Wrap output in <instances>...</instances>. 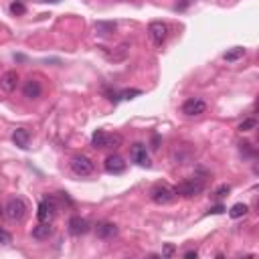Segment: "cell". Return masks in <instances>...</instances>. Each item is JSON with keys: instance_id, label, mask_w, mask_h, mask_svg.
Returning a JSON list of instances; mask_svg holds the SVG:
<instances>
[{"instance_id": "cell-23", "label": "cell", "mask_w": 259, "mask_h": 259, "mask_svg": "<svg viewBox=\"0 0 259 259\" xmlns=\"http://www.w3.org/2000/svg\"><path fill=\"white\" fill-rule=\"evenodd\" d=\"M96 29H97L101 34H107V31L116 29V25H114V23H97V25H96Z\"/></svg>"}, {"instance_id": "cell-14", "label": "cell", "mask_w": 259, "mask_h": 259, "mask_svg": "<svg viewBox=\"0 0 259 259\" xmlns=\"http://www.w3.org/2000/svg\"><path fill=\"white\" fill-rule=\"evenodd\" d=\"M132 158H134V162H138L140 166H150V158H148V152H146V146H144V144H134V148H132Z\"/></svg>"}, {"instance_id": "cell-11", "label": "cell", "mask_w": 259, "mask_h": 259, "mask_svg": "<svg viewBox=\"0 0 259 259\" xmlns=\"http://www.w3.org/2000/svg\"><path fill=\"white\" fill-rule=\"evenodd\" d=\"M87 231H89V223L85 219H81V217H71L69 219V233L71 235L79 237V235H85Z\"/></svg>"}, {"instance_id": "cell-12", "label": "cell", "mask_w": 259, "mask_h": 259, "mask_svg": "<svg viewBox=\"0 0 259 259\" xmlns=\"http://www.w3.org/2000/svg\"><path fill=\"white\" fill-rule=\"evenodd\" d=\"M41 94H43V85L36 81V79H29V81L23 85V96L29 97V99L41 97Z\"/></svg>"}, {"instance_id": "cell-28", "label": "cell", "mask_w": 259, "mask_h": 259, "mask_svg": "<svg viewBox=\"0 0 259 259\" xmlns=\"http://www.w3.org/2000/svg\"><path fill=\"white\" fill-rule=\"evenodd\" d=\"M223 211H225V209H223V207L219 205V207H213V209L209 211V215H221V213H223Z\"/></svg>"}, {"instance_id": "cell-24", "label": "cell", "mask_w": 259, "mask_h": 259, "mask_svg": "<svg viewBox=\"0 0 259 259\" xmlns=\"http://www.w3.org/2000/svg\"><path fill=\"white\" fill-rule=\"evenodd\" d=\"M12 241V237H10V233L8 231H4L2 227H0V243H4V245H8Z\"/></svg>"}, {"instance_id": "cell-29", "label": "cell", "mask_w": 259, "mask_h": 259, "mask_svg": "<svg viewBox=\"0 0 259 259\" xmlns=\"http://www.w3.org/2000/svg\"><path fill=\"white\" fill-rule=\"evenodd\" d=\"M196 255H198V253H196V249H194V251H187V253H184V257H187V259H193V257L196 259Z\"/></svg>"}, {"instance_id": "cell-18", "label": "cell", "mask_w": 259, "mask_h": 259, "mask_svg": "<svg viewBox=\"0 0 259 259\" xmlns=\"http://www.w3.org/2000/svg\"><path fill=\"white\" fill-rule=\"evenodd\" d=\"M247 213H249V207L245 205V202H237V205H233L231 211H229L231 219H241V217H245Z\"/></svg>"}, {"instance_id": "cell-16", "label": "cell", "mask_w": 259, "mask_h": 259, "mask_svg": "<svg viewBox=\"0 0 259 259\" xmlns=\"http://www.w3.org/2000/svg\"><path fill=\"white\" fill-rule=\"evenodd\" d=\"M53 235V227L51 223H39L34 229H32V237L39 239V241H45V239H49Z\"/></svg>"}, {"instance_id": "cell-7", "label": "cell", "mask_w": 259, "mask_h": 259, "mask_svg": "<svg viewBox=\"0 0 259 259\" xmlns=\"http://www.w3.org/2000/svg\"><path fill=\"white\" fill-rule=\"evenodd\" d=\"M207 112V103L202 101L200 97H191L182 103V114L189 116V118H194V116H202Z\"/></svg>"}, {"instance_id": "cell-3", "label": "cell", "mask_w": 259, "mask_h": 259, "mask_svg": "<svg viewBox=\"0 0 259 259\" xmlns=\"http://www.w3.org/2000/svg\"><path fill=\"white\" fill-rule=\"evenodd\" d=\"M120 144H122V136H118V134H107V132L97 130V132H94V136H91V146L94 148H118Z\"/></svg>"}, {"instance_id": "cell-6", "label": "cell", "mask_w": 259, "mask_h": 259, "mask_svg": "<svg viewBox=\"0 0 259 259\" xmlns=\"http://www.w3.org/2000/svg\"><path fill=\"white\" fill-rule=\"evenodd\" d=\"M148 34H150V39L156 47H162L166 36H168V25L162 23V21H154L148 25Z\"/></svg>"}, {"instance_id": "cell-15", "label": "cell", "mask_w": 259, "mask_h": 259, "mask_svg": "<svg viewBox=\"0 0 259 259\" xmlns=\"http://www.w3.org/2000/svg\"><path fill=\"white\" fill-rule=\"evenodd\" d=\"M29 140H31V134H29V130H25V128H16L12 132V142L18 148H29Z\"/></svg>"}, {"instance_id": "cell-27", "label": "cell", "mask_w": 259, "mask_h": 259, "mask_svg": "<svg viewBox=\"0 0 259 259\" xmlns=\"http://www.w3.org/2000/svg\"><path fill=\"white\" fill-rule=\"evenodd\" d=\"M194 2V0H178V6L180 8H187V6H191Z\"/></svg>"}, {"instance_id": "cell-2", "label": "cell", "mask_w": 259, "mask_h": 259, "mask_svg": "<svg viewBox=\"0 0 259 259\" xmlns=\"http://www.w3.org/2000/svg\"><path fill=\"white\" fill-rule=\"evenodd\" d=\"M27 211H29V207H27V202H25L21 196H12V198H8L6 207H4L6 217H8L10 221H14V223H21V221L27 217Z\"/></svg>"}, {"instance_id": "cell-17", "label": "cell", "mask_w": 259, "mask_h": 259, "mask_svg": "<svg viewBox=\"0 0 259 259\" xmlns=\"http://www.w3.org/2000/svg\"><path fill=\"white\" fill-rule=\"evenodd\" d=\"M243 55H245V49L243 47H233L231 51H227L223 57H225V61H229V63H235V61H239V59H243Z\"/></svg>"}, {"instance_id": "cell-4", "label": "cell", "mask_w": 259, "mask_h": 259, "mask_svg": "<svg viewBox=\"0 0 259 259\" xmlns=\"http://www.w3.org/2000/svg\"><path fill=\"white\" fill-rule=\"evenodd\" d=\"M69 166H71V170L75 172L77 176H89V174H94V170H96L94 162H91L87 156H83V154L81 156H73Z\"/></svg>"}, {"instance_id": "cell-10", "label": "cell", "mask_w": 259, "mask_h": 259, "mask_svg": "<svg viewBox=\"0 0 259 259\" xmlns=\"http://www.w3.org/2000/svg\"><path fill=\"white\" fill-rule=\"evenodd\" d=\"M105 170H107L109 174H122V172L126 170V162H124V158L118 156V154L107 156V158H105Z\"/></svg>"}, {"instance_id": "cell-19", "label": "cell", "mask_w": 259, "mask_h": 259, "mask_svg": "<svg viewBox=\"0 0 259 259\" xmlns=\"http://www.w3.org/2000/svg\"><path fill=\"white\" fill-rule=\"evenodd\" d=\"M257 128V120L255 118H247V120H243L241 124H239V132H251V130H255Z\"/></svg>"}, {"instance_id": "cell-26", "label": "cell", "mask_w": 259, "mask_h": 259, "mask_svg": "<svg viewBox=\"0 0 259 259\" xmlns=\"http://www.w3.org/2000/svg\"><path fill=\"white\" fill-rule=\"evenodd\" d=\"M170 255H174V245H164V249H162V257H170Z\"/></svg>"}, {"instance_id": "cell-25", "label": "cell", "mask_w": 259, "mask_h": 259, "mask_svg": "<svg viewBox=\"0 0 259 259\" xmlns=\"http://www.w3.org/2000/svg\"><path fill=\"white\" fill-rule=\"evenodd\" d=\"M229 191H231V189L227 187V184H223V187H219V189L215 191V196H217V198H221V196H227V194H229Z\"/></svg>"}, {"instance_id": "cell-20", "label": "cell", "mask_w": 259, "mask_h": 259, "mask_svg": "<svg viewBox=\"0 0 259 259\" xmlns=\"http://www.w3.org/2000/svg\"><path fill=\"white\" fill-rule=\"evenodd\" d=\"M128 57V45H120L114 55H109V61H124Z\"/></svg>"}, {"instance_id": "cell-22", "label": "cell", "mask_w": 259, "mask_h": 259, "mask_svg": "<svg viewBox=\"0 0 259 259\" xmlns=\"http://www.w3.org/2000/svg\"><path fill=\"white\" fill-rule=\"evenodd\" d=\"M140 94H142L140 89H126V91H122V94H120V97L122 99H132V97H136Z\"/></svg>"}, {"instance_id": "cell-30", "label": "cell", "mask_w": 259, "mask_h": 259, "mask_svg": "<svg viewBox=\"0 0 259 259\" xmlns=\"http://www.w3.org/2000/svg\"><path fill=\"white\" fill-rule=\"evenodd\" d=\"M51 2H59V0H51Z\"/></svg>"}, {"instance_id": "cell-21", "label": "cell", "mask_w": 259, "mask_h": 259, "mask_svg": "<svg viewBox=\"0 0 259 259\" xmlns=\"http://www.w3.org/2000/svg\"><path fill=\"white\" fill-rule=\"evenodd\" d=\"M10 12H12V14H25V12H27V6H25L23 2H18V0H16V2L10 4Z\"/></svg>"}, {"instance_id": "cell-8", "label": "cell", "mask_w": 259, "mask_h": 259, "mask_svg": "<svg viewBox=\"0 0 259 259\" xmlns=\"http://www.w3.org/2000/svg\"><path fill=\"white\" fill-rule=\"evenodd\" d=\"M55 209H57V202L53 198H43L39 205V211H36V219H39L41 223H51L55 217Z\"/></svg>"}, {"instance_id": "cell-1", "label": "cell", "mask_w": 259, "mask_h": 259, "mask_svg": "<svg viewBox=\"0 0 259 259\" xmlns=\"http://www.w3.org/2000/svg\"><path fill=\"white\" fill-rule=\"evenodd\" d=\"M205 189V180L202 178H191V180H184L180 184L174 187V194L176 196H184V198H191V196H196L202 193Z\"/></svg>"}, {"instance_id": "cell-13", "label": "cell", "mask_w": 259, "mask_h": 259, "mask_svg": "<svg viewBox=\"0 0 259 259\" xmlns=\"http://www.w3.org/2000/svg\"><path fill=\"white\" fill-rule=\"evenodd\" d=\"M118 231H120L118 225L107 223V221H103V223H97V227H96V233H97L99 239H112V237L118 235Z\"/></svg>"}, {"instance_id": "cell-9", "label": "cell", "mask_w": 259, "mask_h": 259, "mask_svg": "<svg viewBox=\"0 0 259 259\" xmlns=\"http://www.w3.org/2000/svg\"><path fill=\"white\" fill-rule=\"evenodd\" d=\"M18 81H21V77H18L16 71H6L2 77H0V89L6 91V94H12V91L16 89Z\"/></svg>"}, {"instance_id": "cell-5", "label": "cell", "mask_w": 259, "mask_h": 259, "mask_svg": "<svg viewBox=\"0 0 259 259\" xmlns=\"http://www.w3.org/2000/svg\"><path fill=\"white\" fill-rule=\"evenodd\" d=\"M150 198L156 205H168V202H172L176 198V194H174V189L166 187V184H158V187H154L150 191Z\"/></svg>"}]
</instances>
